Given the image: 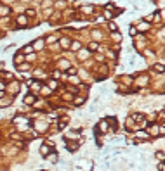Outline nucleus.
<instances>
[{
  "instance_id": "7",
  "label": "nucleus",
  "mask_w": 165,
  "mask_h": 171,
  "mask_svg": "<svg viewBox=\"0 0 165 171\" xmlns=\"http://www.w3.org/2000/svg\"><path fill=\"white\" fill-rule=\"evenodd\" d=\"M137 28H139V31H146V29H150V24L148 23H141Z\"/></svg>"
},
{
  "instance_id": "4",
  "label": "nucleus",
  "mask_w": 165,
  "mask_h": 171,
  "mask_svg": "<svg viewBox=\"0 0 165 171\" xmlns=\"http://www.w3.org/2000/svg\"><path fill=\"white\" fill-rule=\"evenodd\" d=\"M24 61V54H17V55H14V64H21Z\"/></svg>"
},
{
  "instance_id": "9",
  "label": "nucleus",
  "mask_w": 165,
  "mask_h": 171,
  "mask_svg": "<svg viewBox=\"0 0 165 171\" xmlns=\"http://www.w3.org/2000/svg\"><path fill=\"white\" fill-rule=\"evenodd\" d=\"M11 105V99H5V100H0V107H9Z\"/></svg>"
},
{
  "instance_id": "16",
  "label": "nucleus",
  "mask_w": 165,
  "mask_h": 171,
  "mask_svg": "<svg viewBox=\"0 0 165 171\" xmlns=\"http://www.w3.org/2000/svg\"><path fill=\"white\" fill-rule=\"evenodd\" d=\"M83 102H85V100H83V99H82V97H78V99H77V100H75V105H82V104H83Z\"/></svg>"
},
{
  "instance_id": "22",
  "label": "nucleus",
  "mask_w": 165,
  "mask_h": 171,
  "mask_svg": "<svg viewBox=\"0 0 165 171\" xmlns=\"http://www.w3.org/2000/svg\"><path fill=\"white\" fill-rule=\"evenodd\" d=\"M4 86H5V83H0V90H4Z\"/></svg>"
},
{
  "instance_id": "21",
  "label": "nucleus",
  "mask_w": 165,
  "mask_h": 171,
  "mask_svg": "<svg viewBox=\"0 0 165 171\" xmlns=\"http://www.w3.org/2000/svg\"><path fill=\"white\" fill-rule=\"evenodd\" d=\"M89 48H90V50H97V43H94V42H92V43H90V47H89Z\"/></svg>"
},
{
  "instance_id": "18",
  "label": "nucleus",
  "mask_w": 165,
  "mask_h": 171,
  "mask_svg": "<svg viewBox=\"0 0 165 171\" xmlns=\"http://www.w3.org/2000/svg\"><path fill=\"white\" fill-rule=\"evenodd\" d=\"M108 26H109V29H111V31H117V24L115 23H109Z\"/></svg>"
},
{
  "instance_id": "1",
  "label": "nucleus",
  "mask_w": 165,
  "mask_h": 171,
  "mask_svg": "<svg viewBox=\"0 0 165 171\" xmlns=\"http://www.w3.org/2000/svg\"><path fill=\"white\" fill-rule=\"evenodd\" d=\"M44 45H45V40H44V38H38V40H35V42L31 43L33 50H42V48H44Z\"/></svg>"
},
{
  "instance_id": "13",
  "label": "nucleus",
  "mask_w": 165,
  "mask_h": 171,
  "mask_svg": "<svg viewBox=\"0 0 165 171\" xmlns=\"http://www.w3.org/2000/svg\"><path fill=\"white\" fill-rule=\"evenodd\" d=\"M70 45H71L73 50H78V48H80V43H78V42H73V43H70Z\"/></svg>"
},
{
  "instance_id": "6",
  "label": "nucleus",
  "mask_w": 165,
  "mask_h": 171,
  "mask_svg": "<svg viewBox=\"0 0 165 171\" xmlns=\"http://www.w3.org/2000/svg\"><path fill=\"white\" fill-rule=\"evenodd\" d=\"M148 135H155V137H156V135H160V131H158V126H156V124L150 128V133H148Z\"/></svg>"
},
{
  "instance_id": "14",
  "label": "nucleus",
  "mask_w": 165,
  "mask_h": 171,
  "mask_svg": "<svg viewBox=\"0 0 165 171\" xmlns=\"http://www.w3.org/2000/svg\"><path fill=\"white\" fill-rule=\"evenodd\" d=\"M155 156H156V159H158V161H163V152H162V150H158Z\"/></svg>"
},
{
  "instance_id": "5",
  "label": "nucleus",
  "mask_w": 165,
  "mask_h": 171,
  "mask_svg": "<svg viewBox=\"0 0 165 171\" xmlns=\"http://www.w3.org/2000/svg\"><path fill=\"white\" fill-rule=\"evenodd\" d=\"M49 152H50V147H49V145H42V147H40V154H42V156H47Z\"/></svg>"
},
{
  "instance_id": "2",
  "label": "nucleus",
  "mask_w": 165,
  "mask_h": 171,
  "mask_svg": "<svg viewBox=\"0 0 165 171\" xmlns=\"http://www.w3.org/2000/svg\"><path fill=\"white\" fill-rule=\"evenodd\" d=\"M16 26L17 28H26L28 26V21H26V16H19L16 19Z\"/></svg>"
},
{
  "instance_id": "17",
  "label": "nucleus",
  "mask_w": 165,
  "mask_h": 171,
  "mask_svg": "<svg viewBox=\"0 0 165 171\" xmlns=\"http://www.w3.org/2000/svg\"><path fill=\"white\" fill-rule=\"evenodd\" d=\"M92 33H94L92 36L96 38V40H97V38H101V31H97V29H96V31H92Z\"/></svg>"
},
{
  "instance_id": "23",
  "label": "nucleus",
  "mask_w": 165,
  "mask_h": 171,
  "mask_svg": "<svg viewBox=\"0 0 165 171\" xmlns=\"http://www.w3.org/2000/svg\"><path fill=\"white\" fill-rule=\"evenodd\" d=\"M40 171H45V169H40Z\"/></svg>"
},
{
  "instance_id": "11",
  "label": "nucleus",
  "mask_w": 165,
  "mask_h": 171,
  "mask_svg": "<svg viewBox=\"0 0 165 171\" xmlns=\"http://www.w3.org/2000/svg\"><path fill=\"white\" fill-rule=\"evenodd\" d=\"M28 52H33V47H31V45H26V47L21 50V54H28Z\"/></svg>"
},
{
  "instance_id": "12",
  "label": "nucleus",
  "mask_w": 165,
  "mask_h": 171,
  "mask_svg": "<svg viewBox=\"0 0 165 171\" xmlns=\"http://www.w3.org/2000/svg\"><path fill=\"white\" fill-rule=\"evenodd\" d=\"M153 71H158L160 74L163 73V67H162V64H156V66H153Z\"/></svg>"
},
{
  "instance_id": "15",
  "label": "nucleus",
  "mask_w": 165,
  "mask_h": 171,
  "mask_svg": "<svg viewBox=\"0 0 165 171\" xmlns=\"http://www.w3.org/2000/svg\"><path fill=\"white\" fill-rule=\"evenodd\" d=\"M9 12H11L9 7H0V14H9Z\"/></svg>"
},
{
  "instance_id": "8",
  "label": "nucleus",
  "mask_w": 165,
  "mask_h": 171,
  "mask_svg": "<svg viewBox=\"0 0 165 171\" xmlns=\"http://www.w3.org/2000/svg\"><path fill=\"white\" fill-rule=\"evenodd\" d=\"M132 119H134V121H142V119H144V114H139V112H136Z\"/></svg>"
},
{
  "instance_id": "10",
  "label": "nucleus",
  "mask_w": 165,
  "mask_h": 171,
  "mask_svg": "<svg viewBox=\"0 0 165 171\" xmlns=\"http://www.w3.org/2000/svg\"><path fill=\"white\" fill-rule=\"evenodd\" d=\"M71 42L68 40V38H63V40H61V45H63V48H68V45H70Z\"/></svg>"
},
{
  "instance_id": "20",
  "label": "nucleus",
  "mask_w": 165,
  "mask_h": 171,
  "mask_svg": "<svg viewBox=\"0 0 165 171\" xmlns=\"http://www.w3.org/2000/svg\"><path fill=\"white\" fill-rule=\"evenodd\" d=\"M104 16H106L108 19H111V17H113V14H111V12H109V10H104Z\"/></svg>"
},
{
  "instance_id": "3",
  "label": "nucleus",
  "mask_w": 165,
  "mask_h": 171,
  "mask_svg": "<svg viewBox=\"0 0 165 171\" xmlns=\"http://www.w3.org/2000/svg\"><path fill=\"white\" fill-rule=\"evenodd\" d=\"M35 99H36L35 95H26V97H24V104L26 105H33L35 104Z\"/></svg>"
},
{
  "instance_id": "19",
  "label": "nucleus",
  "mask_w": 165,
  "mask_h": 171,
  "mask_svg": "<svg viewBox=\"0 0 165 171\" xmlns=\"http://www.w3.org/2000/svg\"><path fill=\"white\" fill-rule=\"evenodd\" d=\"M111 38H115V40H117V42H120V40H122V36H120L118 33H115V35H111Z\"/></svg>"
}]
</instances>
